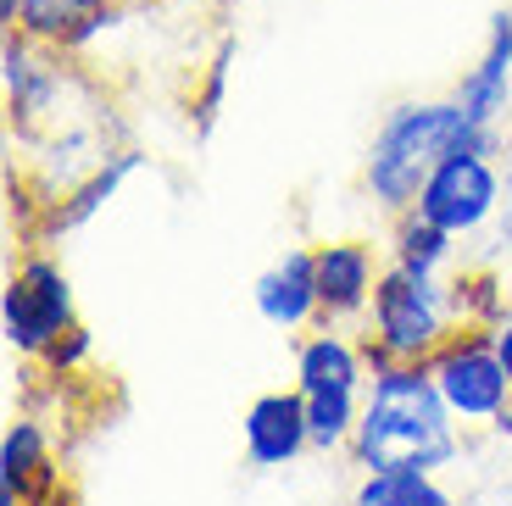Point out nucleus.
<instances>
[{
    "label": "nucleus",
    "mask_w": 512,
    "mask_h": 506,
    "mask_svg": "<svg viewBox=\"0 0 512 506\" xmlns=\"http://www.w3.org/2000/svg\"><path fill=\"white\" fill-rule=\"evenodd\" d=\"M462 451L457 418L429 362H390L368 379L351 462L362 473H440Z\"/></svg>",
    "instance_id": "obj_1"
},
{
    "label": "nucleus",
    "mask_w": 512,
    "mask_h": 506,
    "mask_svg": "<svg viewBox=\"0 0 512 506\" xmlns=\"http://www.w3.org/2000/svg\"><path fill=\"white\" fill-rule=\"evenodd\" d=\"M462 145H496V134L468 123L457 95L451 101H407L396 112H384L379 134L368 145V162H362V184L379 201V212L401 217L418 206V190L429 184V173Z\"/></svg>",
    "instance_id": "obj_2"
},
{
    "label": "nucleus",
    "mask_w": 512,
    "mask_h": 506,
    "mask_svg": "<svg viewBox=\"0 0 512 506\" xmlns=\"http://www.w3.org/2000/svg\"><path fill=\"white\" fill-rule=\"evenodd\" d=\"M457 317H462V301H457V284L446 279H423V273H407V267L384 262L379 273V290H373V306H368V367L390 362H429L440 345L457 334Z\"/></svg>",
    "instance_id": "obj_3"
},
{
    "label": "nucleus",
    "mask_w": 512,
    "mask_h": 506,
    "mask_svg": "<svg viewBox=\"0 0 512 506\" xmlns=\"http://www.w3.org/2000/svg\"><path fill=\"white\" fill-rule=\"evenodd\" d=\"M73 329H78V312H73L67 273L51 256H28L6 279V295H0V334H6V345L17 356H45Z\"/></svg>",
    "instance_id": "obj_4"
},
{
    "label": "nucleus",
    "mask_w": 512,
    "mask_h": 506,
    "mask_svg": "<svg viewBox=\"0 0 512 506\" xmlns=\"http://www.w3.org/2000/svg\"><path fill=\"white\" fill-rule=\"evenodd\" d=\"M429 373H435L440 395H446L451 418L457 423H496L512 406V379L501 367L496 334L490 329H462L429 356Z\"/></svg>",
    "instance_id": "obj_5"
},
{
    "label": "nucleus",
    "mask_w": 512,
    "mask_h": 506,
    "mask_svg": "<svg viewBox=\"0 0 512 506\" xmlns=\"http://www.w3.org/2000/svg\"><path fill=\"white\" fill-rule=\"evenodd\" d=\"M435 228H446L451 240H474L479 228L501 212V173L490 162V145H462L429 173L418 190V206Z\"/></svg>",
    "instance_id": "obj_6"
},
{
    "label": "nucleus",
    "mask_w": 512,
    "mask_h": 506,
    "mask_svg": "<svg viewBox=\"0 0 512 506\" xmlns=\"http://www.w3.org/2000/svg\"><path fill=\"white\" fill-rule=\"evenodd\" d=\"M240 440H245V462L262 473L290 468L301 451H312V429H307V395L301 390H268L245 406L240 418Z\"/></svg>",
    "instance_id": "obj_7"
},
{
    "label": "nucleus",
    "mask_w": 512,
    "mask_h": 506,
    "mask_svg": "<svg viewBox=\"0 0 512 506\" xmlns=\"http://www.w3.org/2000/svg\"><path fill=\"white\" fill-rule=\"evenodd\" d=\"M251 301L256 312H262V323H273V329L295 334V329H312L323 317V301H318V251H307V245H295V251H284L273 267H262L251 284Z\"/></svg>",
    "instance_id": "obj_8"
},
{
    "label": "nucleus",
    "mask_w": 512,
    "mask_h": 506,
    "mask_svg": "<svg viewBox=\"0 0 512 506\" xmlns=\"http://www.w3.org/2000/svg\"><path fill=\"white\" fill-rule=\"evenodd\" d=\"M379 251L368 240H329L318 245V301L323 323H346V317H368L373 290H379Z\"/></svg>",
    "instance_id": "obj_9"
},
{
    "label": "nucleus",
    "mask_w": 512,
    "mask_h": 506,
    "mask_svg": "<svg viewBox=\"0 0 512 506\" xmlns=\"http://www.w3.org/2000/svg\"><path fill=\"white\" fill-rule=\"evenodd\" d=\"M507 101H512V6L490 17L485 51H479V62L457 84V106L485 134H496V123L507 117Z\"/></svg>",
    "instance_id": "obj_10"
},
{
    "label": "nucleus",
    "mask_w": 512,
    "mask_h": 506,
    "mask_svg": "<svg viewBox=\"0 0 512 506\" xmlns=\"http://www.w3.org/2000/svg\"><path fill=\"white\" fill-rule=\"evenodd\" d=\"M295 390H368V351L340 329L295 345Z\"/></svg>",
    "instance_id": "obj_11"
},
{
    "label": "nucleus",
    "mask_w": 512,
    "mask_h": 506,
    "mask_svg": "<svg viewBox=\"0 0 512 506\" xmlns=\"http://www.w3.org/2000/svg\"><path fill=\"white\" fill-rule=\"evenodd\" d=\"M106 12L112 0H23V28L28 39H45V45H62V51H78L90 34L106 28Z\"/></svg>",
    "instance_id": "obj_12"
},
{
    "label": "nucleus",
    "mask_w": 512,
    "mask_h": 506,
    "mask_svg": "<svg viewBox=\"0 0 512 506\" xmlns=\"http://www.w3.org/2000/svg\"><path fill=\"white\" fill-rule=\"evenodd\" d=\"M457 256V240L446 228H435L423 212H401L396 234H390V262L407 267V273H423V279H440Z\"/></svg>",
    "instance_id": "obj_13"
},
{
    "label": "nucleus",
    "mask_w": 512,
    "mask_h": 506,
    "mask_svg": "<svg viewBox=\"0 0 512 506\" xmlns=\"http://www.w3.org/2000/svg\"><path fill=\"white\" fill-rule=\"evenodd\" d=\"M34 479H45V429L17 418L0 440V506H23Z\"/></svg>",
    "instance_id": "obj_14"
},
{
    "label": "nucleus",
    "mask_w": 512,
    "mask_h": 506,
    "mask_svg": "<svg viewBox=\"0 0 512 506\" xmlns=\"http://www.w3.org/2000/svg\"><path fill=\"white\" fill-rule=\"evenodd\" d=\"M351 506H457L440 473H362Z\"/></svg>",
    "instance_id": "obj_15"
},
{
    "label": "nucleus",
    "mask_w": 512,
    "mask_h": 506,
    "mask_svg": "<svg viewBox=\"0 0 512 506\" xmlns=\"http://www.w3.org/2000/svg\"><path fill=\"white\" fill-rule=\"evenodd\" d=\"M301 395H307L312 451H351V434L362 423V395L368 390H301Z\"/></svg>",
    "instance_id": "obj_16"
},
{
    "label": "nucleus",
    "mask_w": 512,
    "mask_h": 506,
    "mask_svg": "<svg viewBox=\"0 0 512 506\" xmlns=\"http://www.w3.org/2000/svg\"><path fill=\"white\" fill-rule=\"evenodd\" d=\"M134 167H140V151H117V156H106V162L90 173V184H84V190H73V201H62V212H56V228L84 223V217H90L101 201H112L117 184H123V178L134 173Z\"/></svg>",
    "instance_id": "obj_17"
},
{
    "label": "nucleus",
    "mask_w": 512,
    "mask_h": 506,
    "mask_svg": "<svg viewBox=\"0 0 512 506\" xmlns=\"http://www.w3.org/2000/svg\"><path fill=\"white\" fill-rule=\"evenodd\" d=\"M490 334H496V351H501V367H507V379H512V312H501L496 323H490Z\"/></svg>",
    "instance_id": "obj_18"
},
{
    "label": "nucleus",
    "mask_w": 512,
    "mask_h": 506,
    "mask_svg": "<svg viewBox=\"0 0 512 506\" xmlns=\"http://www.w3.org/2000/svg\"><path fill=\"white\" fill-rule=\"evenodd\" d=\"M17 17H23V0H0V23L17 28Z\"/></svg>",
    "instance_id": "obj_19"
}]
</instances>
